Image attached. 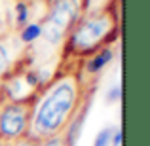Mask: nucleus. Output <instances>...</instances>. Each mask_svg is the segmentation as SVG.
Here are the masks:
<instances>
[{
	"label": "nucleus",
	"mask_w": 150,
	"mask_h": 146,
	"mask_svg": "<svg viewBox=\"0 0 150 146\" xmlns=\"http://www.w3.org/2000/svg\"><path fill=\"white\" fill-rule=\"evenodd\" d=\"M114 146H120V142H122V131H116L114 133V137H112V140H110Z\"/></svg>",
	"instance_id": "9d476101"
},
{
	"label": "nucleus",
	"mask_w": 150,
	"mask_h": 146,
	"mask_svg": "<svg viewBox=\"0 0 150 146\" xmlns=\"http://www.w3.org/2000/svg\"><path fill=\"white\" fill-rule=\"evenodd\" d=\"M78 101L76 82L65 78L57 82L40 101L33 120V133L42 139L55 137L70 120Z\"/></svg>",
	"instance_id": "f257e3e1"
},
{
	"label": "nucleus",
	"mask_w": 150,
	"mask_h": 146,
	"mask_svg": "<svg viewBox=\"0 0 150 146\" xmlns=\"http://www.w3.org/2000/svg\"><path fill=\"white\" fill-rule=\"evenodd\" d=\"M17 10H19V21H25V17H27V10H25V6H19Z\"/></svg>",
	"instance_id": "9b49d317"
},
{
	"label": "nucleus",
	"mask_w": 150,
	"mask_h": 146,
	"mask_svg": "<svg viewBox=\"0 0 150 146\" xmlns=\"http://www.w3.org/2000/svg\"><path fill=\"white\" fill-rule=\"evenodd\" d=\"M112 30V19L108 15H99V17H91L88 21H84L76 30L72 32V46L80 51L91 49L97 44H101V40Z\"/></svg>",
	"instance_id": "7ed1b4c3"
},
{
	"label": "nucleus",
	"mask_w": 150,
	"mask_h": 146,
	"mask_svg": "<svg viewBox=\"0 0 150 146\" xmlns=\"http://www.w3.org/2000/svg\"><path fill=\"white\" fill-rule=\"evenodd\" d=\"M27 129V108L21 104H10L0 114V135L6 139H17Z\"/></svg>",
	"instance_id": "20e7f679"
},
{
	"label": "nucleus",
	"mask_w": 150,
	"mask_h": 146,
	"mask_svg": "<svg viewBox=\"0 0 150 146\" xmlns=\"http://www.w3.org/2000/svg\"><path fill=\"white\" fill-rule=\"evenodd\" d=\"M40 146H70V144L67 142L63 137H50V139H46Z\"/></svg>",
	"instance_id": "6e6552de"
},
{
	"label": "nucleus",
	"mask_w": 150,
	"mask_h": 146,
	"mask_svg": "<svg viewBox=\"0 0 150 146\" xmlns=\"http://www.w3.org/2000/svg\"><path fill=\"white\" fill-rule=\"evenodd\" d=\"M78 11H80L78 0H57L55 6L51 8L50 15L46 17L44 27H40V34H44L46 42L50 44L61 42L67 30L70 29V25L76 21Z\"/></svg>",
	"instance_id": "f03ea898"
},
{
	"label": "nucleus",
	"mask_w": 150,
	"mask_h": 146,
	"mask_svg": "<svg viewBox=\"0 0 150 146\" xmlns=\"http://www.w3.org/2000/svg\"><path fill=\"white\" fill-rule=\"evenodd\" d=\"M40 25H36V23H33V25H29L25 30H23V34H21V38H23V42H33V40H36L38 36H40Z\"/></svg>",
	"instance_id": "423d86ee"
},
{
	"label": "nucleus",
	"mask_w": 150,
	"mask_h": 146,
	"mask_svg": "<svg viewBox=\"0 0 150 146\" xmlns=\"http://www.w3.org/2000/svg\"><path fill=\"white\" fill-rule=\"evenodd\" d=\"M15 146H34V144L30 142V140H27V139H25V140H19V142L15 144Z\"/></svg>",
	"instance_id": "f8f14e48"
},
{
	"label": "nucleus",
	"mask_w": 150,
	"mask_h": 146,
	"mask_svg": "<svg viewBox=\"0 0 150 146\" xmlns=\"http://www.w3.org/2000/svg\"><path fill=\"white\" fill-rule=\"evenodd\" d=\"M110 140H112V129H110V127L101 129L99 135L95 137V142H93V146H108Z\"/></svg>",
	"instance_id": "0eeeda50"
},
{
	"label": "nucleus",
	"mask_w": 150,
	"mask_h": 146,
	"mask_svg": "<svg viewBox=\"0 0 150 146\" xmlns=\"http://www.w3.org/2000/svg\"><path fill=\"white\" fill-rule=\"evenodd\" d=\"M8 61H10V57H8V51L4 46H0V76L4 74V70L8 68Z\"/></svg>",
	"instance_id": "1a4fd4ad"
},
{
	"label": "nucleus",
	"mask_w": 150,
	"mask_h": 146,
	"mask_svg": "<svg viewBox=\"0 0 150 146\" xmlns=\"http://www.w3.org/2000/svg\"><path fill=\"white\" fill-rule=\"evenodd\" d=\"M112 59V49H103L101 53H97L95 57L89 61V65H88V70L89 72H99V70L103 68V66H106L108 65V61Z\"/></svg>",
	"instance_id": "39448f33"
}]
</instances>
